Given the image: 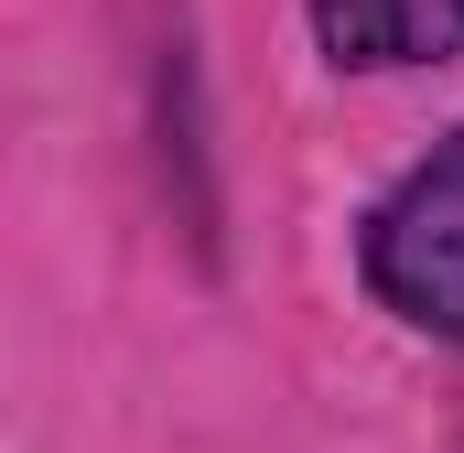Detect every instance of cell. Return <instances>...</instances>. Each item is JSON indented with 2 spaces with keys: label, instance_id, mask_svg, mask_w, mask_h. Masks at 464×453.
<instances>
[{
  "label": "cell",
  "instance_id": "1",
  "mask_svg": "<svg viewBox=\"0 0 464 453\" xmlns=\"http://www.w3.org/2000/svg\"><path fill=\"white\" fill-rule=\"evenodd\" d=\"M367 281L400 324L464 345V130L367 217Z\"/></svg>",
  "mask_w": 464,
  "mask_h": 453
},
{
  "label": "cell",
  "instance_id": "2",
  "mask_svg": "<svg viewBox=\"0 0 464 453\" xmlns=\"http://www.w3.org/2000/svg\"><path fill=\"white\" fill-rule=\"evenodd\" d=\"M303 11H314V43L367 76L464 54V0H303Z\"/></svg>",
  "mask_w": 464,
  "mask_h": 453
}]
</instances>
